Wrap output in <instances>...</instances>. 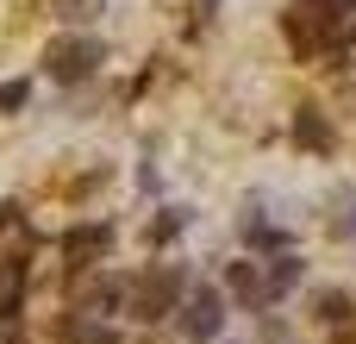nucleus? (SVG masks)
Here are the masks:
<instances>
[{
    "instance_id": "nucleus-1",
    "label": "nucleus",
    "mask_w": 356,
    "mask_h": 344,
    "mask_svg": "<svg viewBox=\"0 0 356 344\" xmlns=\"http://www.w3.org/2000/svg\"><path fill=\"white\" fill-rule=\"evenodd\" d=\"M125 307H131V320L156 326L163 313H175V307H181V269H175V263H156V269H144V276L125 288Z\"/></svg>"
},
{
    "instance_id": "nucleus-2",
    "label": "nucleus",
    "mask_w": 356,
    "mask_h": 344,
    "mask_svg": "<svg viewBox=\"0 0 356 344\" xmlns=\"http://www.w3.org/2000/svg\"><path fill=\"white\" fill-rule=\"evenodd\" d=\"M100 38H81V31H69V38H56L50 50H44V69L56 75V81H88L94 69H100Z\"/></svg>"
},
{
    "instance_id": "nucleus-3",
    "label": "nucleus",
    "mask_w": 356,
    "mask_h": 344,
    "mask_svg": "<svg viewBox=\"0 0 356 344\" xmlns=\"http://www.w3.org/2000/svg\"><path fill=\"white\" fill-rule=\"evenodd\" d=\"M219 326H225V295L219 288H194L188 307H181V332L194 344H207V338H219Z\"/></svg>"
},
{
    "instance_id": "nucleus-4",
    "label": "nucleus",
    "mask_w": 356,
    "mask_h": 344,
    "mask_svg": "<svg viewBox=\"0 0 356 344\" xmlns=\"http://www.w3.org/2000/svg\"><path fill=\"white\" fill-rule=\"evenodd\" d=\"M282 31H288V44H294L300 56H313L319 44H332V25L319 31V13H313V6H288V13H282Z\"/></svg>"
},
{
    "instance_id": "nucleus-5",
    "label": "nucleus",
    "mask_w": 356,
    "mask_h": 344,
    "mask_svg": "<svg viewBox=\"0 0 356 344\" xmlns=\"http://www.w3.org/2000/svg\"><path fill=\"white\" fill-rule=\"evenodd\" d=\"M106 251H113V226H75V232L63 238V257H69V263H81V269H88V263H100Z\"/></svg>"
},
{
    "instance_id": "nucleus-6",
    "label": "nucleus",
    "mask_w": 356,
    "mask_h": 344,
    "mask_svg": "<svg viewBox=\"0 0 356 344\" xmlns=\"http://www.w3.org/2000/svg\"><path fill=\"white\" fill-rule=\"evenodd\" d=\"M225 288H232L244 307H269V276H263L257 263H232V269H225Z\"/></svg>"
},
{
    "instance_id": "nucleus-7",
    "label": "nucleus",
    "mask_w": 356,
    "mask_h": 344,
    "mask_svg": "<svg viewBox=\"0 0 356 344\" xmlns=\"http://www.w3.org/2000/svg\"><path fill=\"white\" fill-rule=\"evenodd\" d=\"M294 144L313 150V157H325V150H332V125H325V113L300 107V113H294Z\"/></svg>"
},
{
    "instance_id": "nucleus-8",
    "label": "nucleus",
    "mask_w": 356,
    "mask_h": 344,
    "mask_svg": "<svg viewBox=\"0 0 356 344\" xmlns=\"http://www.w3.org/2000/svg\"><path fill=\"white\" fill-rule=\"evenodd\" d=\"M25 276H31V263H25V257H0V320H13V313H19Z\"/></svg>"
},
{
    "instance_id": "nucleus-9",
    "label": "nucleus",
    "mask_w": 356,
    "mask_h": 344,
    "mask_svg": "<svg viewBox=\"0 0 356 344\" xmlns=\"http://www.w3.org/2000/svg\"><path fill=\"white\" fill-rule=\"evenodd\" d=\"M63 338H69V344H119V332H113L106 320H88V313H75V320H63Z\"/></svg>"
},
{
    "instance_id": "nucleus-10",
    "label": "nucleus",
    "mask_w": 356,
    "mask_h": 344,
    "mask_svg": "<svg viewBox=\"0 0 356 344\" xmlns=\"http://www.w3.org/2000/svg\"><path fill=\"white\" fill-rule=\"evenodd\" d=\"M313 313H319L325 326H338V332H344V326L356 320V307H350V295H344V288H325V295L313 301Z\"/></svg>"
},
{
    "instance_id": "nucleus-11",
    "label": "nucleus",
    "mask_w": 356,
    "mask_h": 344,
    "mask_svg": "<svg viewBox=\"0 0 356 344\" xmlns=\"http://www.w3.org/2000/svg\"><path fill=\"white\" fill-rule=\"evenodd\" d=\"M332 238H356V182L332 194Z\"/></svg>"
},
{
    "instance_id": "nucleus-12",
    "label": "nucleus",
    "mask_w": 356,
    "mask_h": 344,
    "mask_svg": "<svg viewBox=\"0 0 356 344\" xmlns=\"http://www.w3.org/2000/svg\"><path fill=\"white\" fill-rule=\"evenodd\" d=\"M81 301H88V313H113V307L125 301V282H113V276H106V282H88Z\"/></svg>"
},
{
    "instance_id": "nucleus-13",
    "label": "nucleus",
    "mask_w": 356,
    "mask_h": 344,
    "mask_svg": "<svg viewBox=\"0 0 356 344\" xmlns=\"http://www.w3.org/2000/svg\"><path fill=\"white\" fill-rule=\"evenodd\" d=\"M263 276H269V301H275V295H288V288L300 282V257H275Z\"/></svg>"
},
{
    "instance_id": "nucleus-14",
    "label": "nucleus",
    "mask_w": 356,
    "mask_h": 344,
    "mask_svg": "<svg viewBox=\"0 0 356 344\" xmlns=\"http://www.w3.org/2000/svg\"><path fill=\"white\" fill-rule=\"evenodd\" d=\"M307 6H313V13H319L325 25H332V19L344 25V19H350V13H356V0H307Z\"/></svg>"
},
{
    "instance_id": "nucleus-15",
    "label": "nucleus",
    "mask_w": 356,
    "mask_h": 344,
    "mask_svg": "<svg viewBox=\"0 0 356 344\" xmlns=\"http://www.w3.org/2000/svg\"><path fill=\"white\" fill-rule=\"evenodd\" d=\"M181 219H188V213H163V219H156V226H150V238H156V244H169V238H175V232H181Z\"/></svg>"
},
{
    "instance_id": "nucleus-16",
    "label": "nucleus",
    "mask_w": 356,
    "mask_h": 344,
    "mask_svg": "<svg viewBox=\"0 0 356 344\" xmlns=\"http://www.w3.org/2000/svg\"><path fill=\"white\" fill-rule=\"evenodd\" d=\"M25 94H31L25 81H0V107H6V113H13V107H25Z\"/></svg>"
},
{
    "instance_id": "nucleus-17",
    "label": "nucleus",
    "mask_w": 356,
    "mask_h": 344,
    "mask_svg": "<svg viewBox=\"0 0 356 344\" xmlns=\"http://www.w3.org/2000/svg\"><path fill=\"white\" fill-rule=\"evenodd\" d=\"M50 6H56L63 19H81V6H88V0H50Z\"/></svg>"
}]
</instances>
